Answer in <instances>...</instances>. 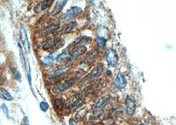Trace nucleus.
<instances>
[{"mask_svg":"<svg viewBox=\"0 0 176 125\" xmlns=\"http://www.w3.org/2000/svg\"><path fill=\"white\" fill-rule=\"evenodd\" d=\"M76 26H77V22L76 21H72L66 23L63 26L62 29H61L60 34H67L71 32Z\"/></svg>","mask_w":176,"mask_h":125,"instance_id":"nucleus-18","label":"nucleus"},{"mask_svg":"<svg viewBox=\"0 0 176 125\" xmlns=\"http://www.w3.org/2000/svg\"><path fill=\"white\" fill-rule=\"evenodd\" d=\"M127 84V81L125 75L121 72L118 73L114 81V85L116 86V88L119 89H123L124 88H126Z\"/></svg>","mask_w":176,"mask_h":125,"instance_id":"nucleus-13","label":"nucleus"},{"mask_svg":"<svg viewBox=\"0 0 176 125\" xmlns=\"http://www.w3.org/2000/svg\"><path fill=\"white\" fill-rule=\"evenodd\" d=\"M104 83L103 81H98L97 83H93L88 85V86L83 90L82 94L84 96L92 95L97 94L98 92H100L101 90L104 88Z\"/></svg>","mask_w":176,"mask_h":125,"instance_id":"nucleus-7","label":"nucleus"},{"mask_svg":"<svg viewBox=\"0 0 176 125\" xmlns=\"http://www.w3.org/2000/svg\"><path fill=\"white\" fill-rule=\"evenodd\" d=\"M104 70V66L102 64H98V65L94 67L90 73L83 79L82 83L83 84H88V83L94 81V80L97 79L101 76Z\"/></svg>","mask_w":176,"mask_h":125,"instance_id":"nucleus-4","label":"nucleus"},{"mask_svg":"<svg viewBox=\"0 0 176 125\" xmlns=\"http://www.w3.org/2000/svg\"><path fill=\"white\" fill-rule=\"evenodd\" d=\"M64 107H65V102L62 98H57L54 99L53 107L57 111H62Z\"/></svg>","mask_w":176,"mask_h":125,"instance_id":"nucleus-21","label":"nucleus"},{"mask_svg":"<svg viewBox=\"0 0 176 125\" xmlns=\"http://www.w3.org/2000/svg\"><path fill=\"white\" fill-rule=\"evenodd\" d=\"M72 56L69 52L68 51H64L62 53L59 54L56 58V61L59 63L62 62H68L72 60Z\"/></svg>","mask_w":176,"mask_h":125,"instance_id":"nucleus-19","label":"nucleus"},{"mask_svg":"<svg viewBox=\"0 0 176 125\" xmlns=\"http://www.w3.org/2000/svg\"><path fill=\"white\" fill-rule=\"evenodd\" d=\"M59 29V24H52L44 28L42 30H41L39 36L40 37H46L50 35L55 33Z\"/></svg>","mask_w":176,"mask_h":125,"instance_id":"nucleus-11","label":"nucleus"},{"mask_svg":"<svg viewBox=\"0 0 176 125\" xmlns=\"http://www.w3.org/2000/svg\"><path fill=\"white\" fill-rule=\"evenodd\" d=\"M92 39L88 36H80L74 41V43L76 45L83 44V43H90Z\"/></svg>","mask_w":176,"mask_h":125,"instance_id":"nucleus-23","label":"nucleus"},{"mask_svg":"<svg viewBox=\"0 0 176 125\" xmlns=\"http://www.w3.org/2000/svg\"><path fill=\"white\" fill-rule=\"evenodd\" d=\"M84 95L82 93H76V94H73L69 100L68 105L66 110L67 114L72 113L73 112L77 110L84 104Z\"/></svg>","mask_w":176,"mask_h":125,"instance_id":"nucleus-1","label":"nucleus"},{"mask_svg":"<svg viewBox=\"0 0 176 125\" xmlns=\"http://www.w3.org/2000/svg\"><path fill=\"white\" fill-rule=\"evenodd\" d=\"M97 43L98 44V47L100 48V49H104V47H105V45H106L107 39L103 37L98 36L97 37Z\"/></svg>","mask_w":176,"mask_h":125,"instance_id":"nucleus-24","label":"nucleus"},{"mask_svg":"<svg viewBox=\"0 0 176 125\" xmlns=\"http://www.w3.org/2000/svg\"><path fill=\"white\" fill-rule=\"evenodd\" d=\"M1 108H2L3 111H4V113L5 114L6 116L8 117H9V110H8V108L7 107V105H6L5 104H3L1 105Z\"/></svg>","mask_w":176,"mask_h":125,"instance_id":"nucleus-28","label":"nucleus"},{"mask_svg":"<svg viewBox=\"0 0 176 125\" xmlns=\"http://www.w3.org/2000/svg\"><path fill=\"white\" fill-rule=\"evenodd\" d=\"M0 98L7 101H12L13 100V98L10 93L3 87H0Z\"/></svg>","mask_w":176,"mask_h":125,"instance_id":"nucleus-22","label":"nucleus"},{"mask_svg":"<svg viewBox=\"0 0 176 125\" xmlns=\"http://www.w3.org/2000/svg\"><path fill=\"white\" fill-rule=\"evenodd\" d=\"M20 56H21V60L22 65H23V68H25V60L23 54V53H22V50H21V49H20Z\"/></svg>","mask_w":176,"mask_h":125,"instance_id":"nucleus-29","label":"nucleus"},{"mask_svg":"<svg viewBox=\"0 0 176 125\" xmlns=\"http://www.w3.org/2000/svg\"><path fill=\"white\" fill-rule=\"evenodd\" d=\"M40 107L42 111L44 112H46L49 109V104L46 102H42L40 104Z\"/></svg>","mask_w":176,"mask_h":125,"instance_id":"nucleus-26","label":"nucleus"},{"mask_svg":"<svg viewBox=\"0 0 176 125\" xmlns=\"http://www.w3.org/2000/svg\"><path fill=\"white\" fill-rule=\"evenodd\" d=\"M54 0H43L42 1L40 2L34 9V11L37 13L45 11L46 9H48L51 5L53 4Z\"/></svg>","mask_w":176,"mask_h":125,"instance_id":"nucleus-17","label":"nucleus"},{"mask_svg":"<svg viewBox=\"0 0 176 125\" xmlns=\"http://www.w3.org/2000/svg\"><path fill=\"white\" fill-rule=\"evenodd\" d=\"M13 75L15 76V79L18 80V81H21V75L20 74V73H19L17 69H14L13 70Z\"/></svg>","mask_w":176,"mask_h":125,"instance_id":"nucleus-27","label":"nucleus"},{"mask_svg":"<svg viewBox=\"0 0 176 125\" xmlns=\"http://www.w3.org/2000/svg\"><path fill=\"white\" fill-rule=\"evenodd\" d=\"M98 50L97 49H93L91 50L84 58V59L82 60V62L86 65H90L91 64L93 63L96 59L97 58L98 55Z\"/></svg>","mask_w":176,"mask_h":125,"instance_id":"nucleus-12","label":"nucleus"},{"mask_svg":"<svg viewBox=\"0 0 176 125\" xmlns=\"http://www.w3.org/2000/svg\"><path fill=\"white\" fill-rule=\"evenodd\" d=\"M75 83V79L74 78H70L69 79L65 80V81L60 82L54 86L52 89V92L54 94H62L63 92L68 91Z\"/></svg>","mask_w":176,"mask_h":125,"instance_id":"nucleus-5","label":"nucleus"},{"mask_svg":"<svg viewBox=\"0 0 176 125\" xmlns=\"http://www.w3.org/2000/svg\"><path fill=\"white\" fill-rule=\"evenodd\" d=\"M82 12V9L81 7H78V6H75V7L71 8L69 10L67 11L62 16V18H61V20L65 22L72 20L73 18L77 17V16L81 14Z\"/></svg>","mask_w":176,"mask_h":125,"instance_id":"nucleus-8","label":"nucleus"},{"mask_svg":"<svg viewBox=\"0 0 176 125\" xmlns=\"http://www.w3.org/2000/svg\"><path fill=\"white\" fill-rule=\"evenodd\" d=\"M126 112L128 115L132 116L135 114L137 109V104L135 98L131 96H127L126 99Z\"/></svg>","mask_w":176,"mask_h":125,"instance_id":"nucleus-10","label":"nucleus"},{"mask_svg":"<svg viewBox=\"0 0 176 125\" xmlns=\"http://www.w3.org/2000/svg\"><path fill=\"white\" fill-rule=\"evenodd\" d=\"M64 44H65V41L62 38L56 37L44 41L41 45V48L44 50L53 49L55 48L59 49L64 45Z\"/></svg>","mask_w":176,"mask_h":125,"instance_id":"nucleus-3","label":"nucleus"},{"mask_svg":"<svg viewBox=\"0 0 176 125\" xmlns=\"http://www.w3.org/2000/svg\"><path fill=\"white\" fill-rule=\"evenodd\" d=\"M70 69H71V67L70 66H63L56 69L51 70L49 72V74L50 75V76L54 77H60L61 76H62L63 75L65 74V73L69 72Z\"/></svg>","mask_w":176,"mask_h":125,"instance_id":"nucleus-14","label":"nucleus"},{"mask_svg":"<svg viewBox=\"0 0 176 125\" xmlns=\"http://www.w3.org/2000/svg\"><path fill=\"white\" fill-rule=\"evenodd\" d=\"M105 58L109 65L116 67L119 60V56L116 50L111 48H108L105 51Z\"/></svg>","mask_w":176,"mask_h":125,"instance_id":"nucleus-6","label":"nucleus"},{"mask_svg":"<svg viewBox=\"0 0 176 125\" xmlns=\"http://www.w3.org/2000/svg\"><path fill=\"white\" fill-rule=\"evenodd\" d=\"M20 36L22 43H23L25 47V49L27 51V53H28L30 52V43L29 41H28L27 31L23 27H22L20 30Z\"/></svg>","mask_w":176,"mask_h":125,"instance_id":"nucleus-15","label":"nucleus"},{"mask_svg":"<svg viewBox=\"0 0 176 125\" xmlns=\"http://www.w3.org/2000/svg\"><path fill=\"white\" fill-rule=\"evenodd\" d=\"M110 95H105L103 97L99 99L96 102L92 110V117L97 118L102 115L104 113L105 109H106L108 105L110 103Z\"/></svg>","mask_w":176,"mask_h":125,"instance_id":"nucleus-2","label":"nucleus"},{"mask_svg":"<svg viewBox=\"0 0 176 125\" xmlns=\"http://www.w3.org/2000/svg\"><path fill=\"white\" fill-rule=\"evenodd\" d=\"M68 1V0H57L55 6H54L53 9L50 13L51 17H56V15H58L62 11V9L67 4Z\"/></svg>","mask_w":176,"mask_h":125,"instance_id":"nucleus-16","label":"nucleus"},{"mask_svg":"<svg viewBox=\"0 0 176 125\" xmlns=\"http://www.w3.org/2000/svg\"><path fill=\"white\" fill-rule=\"evenodd\" d=\"M53 62V58L52 56H48L44 58V59L43 60V64L44 65L46 66H50L52 64V63Z\"/></svg>","mask_w":176,"mask_h":125,"instance_id":"nucleus-25","label":"nucleus"},{"mask_svg":"<svg viewBox=\"0 0 176 125\" xmlns=\"http://www.w3.org/2000/svg\"><path fill=\"white\" fill-rule=\"evenodd\" d=\"M86 52H87V47L85 44L76 45V46L72 48L71 50L69 51L73 59L78 58L79 57L84 55Z\"/></svg>","mask_w":176,"mask_h":125,"instance_id":"nucleus-9","label":"nucleus"},{"mask_svg":"<svg viewBox=\"0 0 176 125\" xmlns=\"http://www.w3.org/2000/svg\"><path fill=\"white\" fill-rule=\"evenodd\" d=\"M88 109L87 107H83L81 110H79L77 112H76V113L75 115V120H76V121L78 122H81L83 120L85 119L86 116V114L88 113Z\"/></svg>","mask_w":176,"mask_h":125,"instance_id":"nucleus-20","label":"nucleus"}]
</instances>
